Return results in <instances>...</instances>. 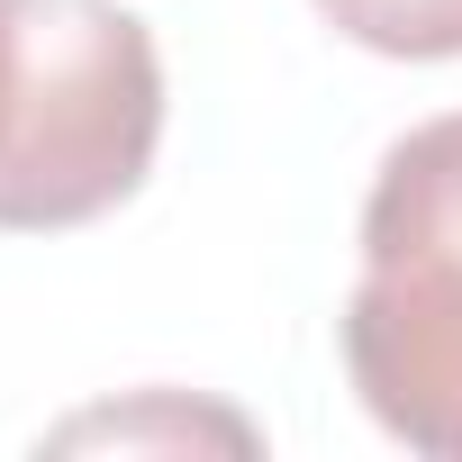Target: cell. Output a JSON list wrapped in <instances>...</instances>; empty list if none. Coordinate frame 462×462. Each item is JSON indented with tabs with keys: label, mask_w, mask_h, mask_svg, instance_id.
Returning a JSON list of instances; mask_svg holds the SVG:
<instances>
[{
	"label": "cell",
	"mask_w": 462,
	"mask_h": 462,
	"mask_svg": "<svg viewBox=\"0 0 462 462\" xmlns=\"http://www.w3.org/2000/svg\"><path fill=\"white\" fill-rule=\"evenodd\" d=\"M163 145V55L118 0H0V226L64 236L136 199Z\"/></svg>",
	"instance_id": "1"
},
{
	"label": "cell",
	"mask_w": 462,
	"mask_h": 462,
	"mask_svg": "<svg viewBox=\"0 0 462 462\" xmlns=\"http://www.w3.org/2000/svg\"><path fill=\"white\" fill-rule=\"evenodd\" d=\"M345 372L363 408L435 462H462V273L435 263H363L336 318Z\"/></svg>",
	"instance_id": "2"
},
{
	"label": "cell",
	"mask_w": 462,
	"mask_h": 462,
	"mask_svg": "<svg viewBox=\"0 0 462 462\" xmlns=\"http://www.w3.org/2000/svg\"><path fill=\"white\" fill-rule=\"evenodd\" d=\"M363 263H435L462 273V109L408 127L363 199Z\"/></svg>",
	"instance_id": "3"
},
{
	"label": "cell",
	"mask_w": 462,
	"mask_h": 462,
	"mask_svg": "<svg viewBox=\"0 0 462 462\" xmlns=\"http://www.w3.org/2000/svg\"><path fill=\"white\" fill-rule=\"evenodd\" d=\"M318 19L372 55H399V64H453L462 55V0H318Z\"/></svg>",
	"instance_id": "4"
}]
</instances>
